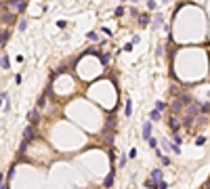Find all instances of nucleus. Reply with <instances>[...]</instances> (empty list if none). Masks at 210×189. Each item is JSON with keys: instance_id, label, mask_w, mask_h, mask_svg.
<instances>
[{"instance_id": "5701e85b", "label": "nucleus", "mask_w": 210, "mask_h": 189, "mask_svg": "<svg viewBox=\"0 0 210 189\" xmlns=\"http://www.w3.org/2000/svg\"><path fill=\"white\" fill-rule=\"evenodd\" d=\"M147 143H149V145H151V147H158V141H156V139H153V137H151V139H147Z\"/></svg>"}, {"instance_id": "c756f323", "label": "nucleus", "mask_w": 210, "mask_h": 189, "mask_svg": "<svg viewBox=\"0 0 210 189\" xmlns=\"http://www.w3.org/2000/svg\"><path fill=\"white\" fill-rule=\"evenodd\" d=\"M122 2H126V0H122ZM130 2H139V0H130Z\"/></svg>"}, {"instance_id": "a878e982", "label": "nucleus", "mask_w": 210, "mask_h": 189, "mask_svg": "<svg viewBox=\"0 0 210 189\" xmlns=\"http://www.w3.org/2000/svg\"><path fill=\"white\" fill-rule=\"evenodd\" d=\"M25 149H28V141H23V143H21V147H19V151L23 153V151H25Z\"/></svg>"}, {"instance_id": "f3484780", "label": "nucleus", "mask_w": 210, "mask_h": 189, "mask_svg": "<svg viewBox=\"0 0 210 189\" xmlns=\"http://www.w3.org/2000/svg\"><path fill=\"white\" fill-rule=\"evenodd\" d=\"M156 109H158V111H164V109H166V103H164V101H158V103H156Z\"/></svg>"}, {"instance_id": "1a4fd4ad", "label": "nucleus", "mask_w": 210, "mask_h": 189, "mask_svg": "<svg viewBox=\"0 0 210 189\" xmlns=\"http://www.w3.org/2000/svg\"><path fill=\"white\" fill-rule=\"evenodd\" d=\"M137 21H139V25H149V15H141V17H137Z\"/></svg>"}, {"instance_id": "39448f33", "label": "nucleus", "mask_w": 210, "mask_h": 189, "mask_svg": "<svg viewBox=\"0 0 210 189\" xmlns=\"http://www.w3.org/2000/svg\"><path fill=\"white\" fill-rule=\"evenodd\" d=\"M179 126H181V122H179V118H177V116H172V118H170V128H172V134H177Z\"/></svg>"}, {"instance_id": "9d476101", "label": "nucleus", "mask_w": 210, "mask_h": 189, "mask_svg": "<svg viewBox=\"0 0 210 189\" xmlns=\"http://www.w3.org/2000/svg\"><path fill=\"white\" fill-rule=\"evenodd\" d=\"M162 23H164V15H153V28H158V25H162Z\"/></svg>"}, {"instance_id": "c85d7f7f", "label": "nucleus", "mask_w": 210, "mask_h": 189, "mask_svg": "<svg viewBox=\"0 0 210 189\" xmlns=\"http://www.w3.org/2000/svg\"><path fill=\"white\" fill-rule=\"evenodd\" d=\"M2 181H4V174H2V172H0V183H2Z\"/></svg>"}, {"instance_id": "dca6fc26", "label": "nucleus", "mask_w": 210, "mask_h": 189, "mask_svg": "<svg viewBox=\"0 0 210 189\" xmlns=\"http://www.w3.org/2000/svg\"><path fill=\"white\" fill-rule=\"evenodd\" d=\"M44 105H46V97H44V94H42V97L38 99V107H36V109H42Z\"/></svg>"}, {"instance_id": "7ed1b4c3", "label": "nucleus", "mask_w": 210, "mask_h": 189, "mask_svg": "<svg viewBox=\"0 0 210 189\" xmlns=\"http://www.w3.org/2000/svg\"><path fill=\"white\" fill-rule=\"evenodd\" d=\"M34 130H36V126H32V124L25 126V130H23V141H28V143H30V141L34 139V134H36Z\"/></svg>"}, {"instance_id": "393cba45", "label": "nucleus", "mask_w": 210, "mask_h": 189, "mask_svg": "<svg viewBox=\"0 0 210 189\" xmlns=\"http://www.w3.org/2000/svg\"><path fill=\"white\" fill-rule=\"evenodd\" d=\"M116 15L122 17V15H124V7H118V9H116Z\"/></svg>"}, {"instance_id": "423d86ee", "label": "nucleus", "mask_w": 210, "mask_h": 189, "mask_svg": "<svg viewBox=\"0 0 210 189\" xmlns=\"http://www.w3.org/2000/svg\"><path fill=\"white\" fill-rule=\"evenodd\" d=\"M111 185H113V170H109V174H107L105 181H103V187H105V189H109Z\"/></svg>"}, {"instance_id": "0eeeda50", "label": "nucleus", "mask_w": 210, "mask_h": 189, "mask_svg": "<svg viewBox=\"0 0 210 189\" xmlns=\"http://www.w3.org/2000/svg\"><path fill=\"white\" fill-rule=\"evenodd\" d=\"M124 113H126V118H130V116H132V101H130V99H126V105H124Z\"/></svg>"}, {"instance_id": "2eb2a0df", "label": "nucleus", "mask_w": 210, "mask_h": 189, "mask_svg": "<svg viewBox=\"0 0 210 189\" xmlns=\"http://www.w3.org/2000/svg\"><path fill=\"white\" fill-rule=\"evenodd\" d=\"M2 21H4V23H13V21H15V15H13V13H4V15H2Z\"/></svg>"}, {"instance_id": "412c9836", "label": "nucleus", "mask_w": 210, "mask_h": 189, "mask_svg": "<svg viewBox=\"0 0 210 189\" xmlns=\"http://www.w3.org/2000/svg\"><path fill=\"white\" fill-rule=\"evenodd\" d=\"M204 143H206V137H198L195 139V145H204Z\"/></svg>"}, {"instance_id": "a211bd4d", "label": "nucleus", "mask_w": 210, "mask_h": 189, "mask_svg": "<svg viewBox=\"0 0 210 189\" xmlns=\"http://www.w3.org/2000/svg\"><path fill=\"white\" fill-rule=\"evenodd\" d=\"M25 28H28V19H21V21H19V32H23Z\"/></svg>"}, {"instance_id": "f257e3e1", "label": "nucleus", "mask_w": 210, "mask_h": 189, "mask_svg": "<svg viewBox=\"0 0 210 189\" xmlns=\"http://www.w3.org/2000/svg\"><path fill=\"white\" fill-rule=\"evenodd\" d=\"M9 4L17 9V13H23L25 11V4H28V0H9Z\"/></svg>"}, {"instance_id": "ddd939ff", "label": "nucleus", "mask_w": 210, "mask_h": 189, "mask_svg": "<svg viewBox=\"0 0 210 189\" xmlns=\"http://www.w3.org/2000/svg\"><path fill=\"white\" fill-rule=\"evenodd\" d=\"M0 67H2V69H9L11 67V61H9L7 55H2V59H0Z\"/></svg>"}, {"instance_id": "20e7f679", "label": "nucleus", "mask_w": 210, "mask_h": 189, "mask_svg": "<svg viewBox=\"0 0 210 189\" xmlns=\"http://www.w3.org/2000/svg\"><path fill=\"white\" fill-rule=\"evenodd\" d=\"M141 134H143V139H145V141H147V139H151V122H149V120H147V122H143V132H141Z\"/></svg>"}, {"instance_id": "aec40b11", "label": "nucleus", "mask_w": 210, "mask_h": 189, "mask_svg": "<svg viewBox=\"0 0 210 189\" xmlns=\"http://www.w3.org/2000/svg\"><path fill=\"white\" fill-rule=\"evenodd\" d=\"M156 189H168V183H164V181H158V187Z\"/></svg>"}, {"instance_id": "bb28decb", "label": "nucleus", "mask_w": 210, "mask_h": 189, "mask_svg": "<svg viewBox=\"0 0 210 189\" xmlns=\"http://www.w3.org/2000/svg\"><path fill=\"white\" fill-rule=\"evenodd\" d=\"M124 51H126V53H130V51H132V42H128V44H124Z\"/></svg>"}, {"instance_id": "7c9ffc66", "label": "nucleus", "mask_w": 210, "mask_h": 189, "mask_svg": "<svg viewBox=\"0 0 210 189\" xmlns=\"http://www.w3.org/2000/svg\"><path fill=\"white\" fill-rule=\"evenodd\" d=\"M0 103H2V99H0Z\"/></svg>"}, {"instance_id": "9b49d317", "label": "nucleus", "mask_w": 210, "mask_h": 189, "mask_svg": "<svg viewBox=\"0 0 210 189\" xmlns=\"http://www.w3.org/2000/svg\"><path fill=\"white\" fill-rule=\"evenodd\" d=\"M151 181H156V183H158V181H162V170H160V168L151 170Z\"/></svg>"}, {"instance_id": "6ab92c4d", "label": "nucleus", "mask_w": 210, "mask_h": 189, "mask_svg": "<svg viewBox=\"0 0 210 189\" xmlns=\"http://www.w3.org/2000/svg\"><path fill=\"white\" fill-rule=\"evenodd\" d=\"M86 38H88V40H92V42H95V40H97L99 36H97V32H88V34H86Z\"/></svg>"}, {"instance_id": "6e6552de", "label": "nucleus", "mask_w": 210, "mask_h": 189, "mask_svg": "<svg viewBox=\"0 0 210 189\" xmlns=\"http://www.w3.org/2000/svg\"><path fill=\"white\" fill-rule=\"evenodd\" d=\"M162 118V111H158V109H153L151 113H149V122H158Z\"/></svg>"}, {"instance_id": "4be33fe9", "label": "nucleus", "mask_w": 210, "mask_h": 189, "mask_svg": "<svg viewBox=\"0 0 210 189\" xmlns=\"http://www.w3.org/2000/svg\"><path fill=\"white\" fill-rule=\"evenodd\" d=\"M156 55H158V57L164 55V46H158V49H156Z\"/></svg>"}, {"instance_id": "f8f14e48", "label": "nucleus", "mask_w": 210, "mask_h": 189, "mask_svg": "<svg viewBox=\"0 0 210 189\" xmlns=\"http://www.w3.org/2000/svg\"><path fill=\"white\" fill-rule=\"evenodd\" d=\"M9 38H11V32H9V30H2V32H0V44H4Z\"/></svg>"}, {"instance_id": "f03ea898", "label": "nucleus", "mask_w": 210, "mask_h": 189, "mask_svg": "<svg viewBox=\"0 0 210 189\" xmlns=\"http://www.w3.org/2000/svg\"><path fill=\"white\" fill-rule=\"evenodd\" d=\"M28 120H30L32 126H36V124L40 122V109H32V111L28 113Z\"/></svg>"}, {"instance_id": "4468645a", "label": "nucleus", "mask_w": 210, "mask_h": 189, "mask_svg": "<svg viewBox=\"0 0 210 189\" xmlns=\"http://www.w3.org/2000/svg\"><path fill=\"white\" fill-rule=\"evenodd\" d=\"M156 153H158V158L162 160V164H164V166H170V158H166V156H162V153H160V149H158Z\"/></svg>"}, {"instance_id": "cd10ccee", "label": "nucleus", "mask_w": 210, "mask_h": 189, "mask_svg": "<svg viewBox=\"0 0 210 189\" xmlns=\"http://www.w3.org/2000/svg\"><path fill=\"white\" fill-rule=\"evenodd\" d=\"M120 166H122V168L126 166V156H122V158H120Z\"/></svg>"}, {"instance_id": "b1692460", "label": "nucleus", "mask_w": 210, "mask_h": 189, "mask_svg": "<svg viewBox=\"0 0 210 189\" xmlns=\"http://www.w3.org/2000/svg\"><path fill=\"white\" fill-rule=\"evenodd\" d=\"M147 9H151V11L156 9V0H147Z\"/></svg>"}]
</instances>
